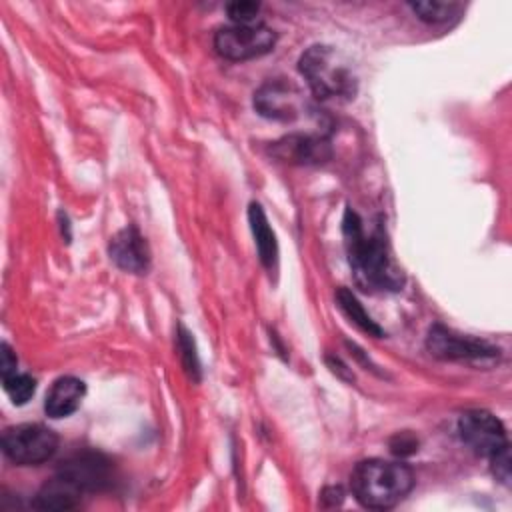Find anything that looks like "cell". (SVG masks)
I'll return each instance as SVG.
<instances>
[{
	"label": "cell",
	"mask_w": 512,
	"mask_h": 512,
	"mask_svg": "<svg viewBox=\"0 0 512 512\" xmlns=\"http://www.w3.org/2000/svg\"><path fill=\"white\" fill-rule=\"evenodd\" d=\"M248 222H250L254 242H256V250H258V256H260L262 264L266 268H272L276 264V256H278V244H276L274 230L270 228L268 218H266L260 204H256V202L250 204Z\"/></svg>",
	"instance_id": "14"
},
{
	"label": "cell",
	"mask_w": 512,
	"mask_h": 512,
	"mask_svg": "<svg viewBox=\"0 0 512 512\" xmlns=\"http://www.w3.org/2000/svg\"><path fill=\"white\" fill-rule=\"evenodd\" d=\"M254 108L272 120H296L310 108L304 94L290 82L270 80L254 94Z\"/></svg>",
	"instance_id": "7"
},
{
	"label": "cell",
	"mask_w": 512,
	"mask_h": 512,
	"mask_svg": "<svg viewBox=\"0 0 512 512\" xmlns=\"http://www.w3.org/2000/svg\"><path fill=\"white\" fill-rule=\"evenodd\" d=\"M2 380L10 378L12 374L18 372V358L14 356V352L10 350L8 344H2Z\"/></svg>",
	"instance_id": "22"
},
{
	"label": "cell",
	"mask_w": 512,
	"mask_h": 512,
	"mask_svg": "<svg viewBox=\"0 0 512 512\" xmlns=\"http://www.w3.org/2000/svg\"><path fill=\"white\" fill-rule=\"evenodd\" d=\"M412 12L428 22V24H444L458 16L462 6L458 2H442V0H426V2H412Z\"/></svg>",
	"instance_id": "16"
},
{
	"label": "cell",
	"mask_w": 512,
	"mask_h": 512,
	"mask_svg": "<svg viewBox=\"0 0 512 512\" xmlns=\"http://www.w3.org/2000/svg\"><path fill=\"white\" fill-rule=\"evenodd\" d=\"M336 302L340 306V310L346 314V318L350 322H354L360 330H364L370 336H384V330L372 320V316L364 310V306L358 302V298L354 296V292H350L348 288H338L336 292Z\"/></svg>",
	"instance_id": "15"
},
{
	"label": "cell",
	"mask_w": 512,
	"mask_h": 512,
	"mask_svg": "<svg viewBox=\"0 0 512 512\" xmlns=\"http://www.w3.org/2000/svg\"><path fill=\"white\" fill-rule=\"evenodd\" d=\"M228 10V16L232 20V24H238V26H256V24H262L260 22V10L262 6L258 2H232L226 6Z\"/></svg>",
	"instance_id": "18"
},
{
	"label": "cell",
	"mask_w": 512,
	"mask_h": 512,
	"mask_svg": "<svg viewBox=\"0 0 512 512\" xmlns=\"http://www.w3.org/2000/svg\"><path fill=\"white\" fill-rule=\"evenodd\" d=\"M458 432L462 442L478 456L492 458L496 452L508 446L506 430L502 422L486 410H468L458 420Z\"/></svg>",
	"instance_id": "6"
},
{
	"label": "cell",
	"mask_w": 512,
	"mask_h": 512,
	"mask_svg": "<svg viewBox=\"0 0 512 512\" xmlns=\"http://www.w3.org/2000/svg\"><path fill=\"white\" fill-rule=\"evenodd\" d=\"M272 154L290 164H318L330 158V146L320 136L290 134L272 144Z\"/></svg>",
	"instance_id": "10"
},
{
	"label": "cell",
	"mask_w": 512,
	"mask_h": 512,
	"mask_svg": "<svg viewBox=\"0 0 512 512\" xmlns=\"http://www.w3.org/2000/svg\"><path fill=\"white\" fill-rule=\"evenodd\" d=\"M58 474L72 480L82 492L102 490L112 482L110 462L96 452H82V454L70 456L60 464Z\"/></svg>",
	"instance_id": "9"
},
{
	"label": "cell",
	"mask_w": 512,
	"mask_h": 512,
	"mask_svg": "<svg viewBox=\"0 0 512 512\" xmlns=\"http://www.w3.org/2000/svg\"><path fill=\"white\" fill-rule=\"evenodd\" d=\"M86 394V386L80 378L74 376H60L52 382L46 400H44V412L50 418H66L78 410L82 404V398Z\"/></svg>",
	"instance_id": "12"
},
{
	"label": "cell",
	"mask_w": 512,
	"mask_h": 512,
	"mask_svg": "<svg viewBox=\"0 0 512 512\" xmlns=\"http://www.w3.org/2000/svg\"><path fill=\"white\" fill-rule=\"evenodd\" d=\"M276 44V34L264 24L256 26H226L214 36V48L228 60H250L268 54Z\"/></svg>",
	"instance_id": "5"
},
{
	"label": "cell",
	"mask_w": 512,
	"mask_h": 512,
	"mask_svg": "<svg viewBox=\"0 0 512 512\" xmlns=\"http://www.w3.org/2000/svg\"><path fill=\"white\" fill-rule=\"evenodd\" d=\"M300 74L320 100H350L356 94V76L346 58L332 46L316 44L300 56Z\"/></svg>",
	"instance_id": "3"
},
{
	"label": "cell",
	"mask_w": 512,
	"mask_h": 512,
	"mask_svg": "<svg viewBox=\"0 0 512 512\" xmlns=\"http://www.w3.org/2000/svg\"><path fill=\"white\" fill-rule=\"evenodd\" d=\"M416 446H418L416 438H414L412 434H408V432H400V434H396V436L392 438V442H390V450H392L396 456L412 454V452L416 450Z\"/></svg>",
	"instance_id": "21"
},
{
	"label": "cell",
	"mask_w": 512,
	"mask_h": 512,
	"mask_svg": "<svg viewBox=\"0 0 512 512\" xmlns=\"http://www.w3.org/2000/svg\"><path fill=\"white\" fill-rule=\"evenodd\" d=\"M414 486L412 470L398 460L368 458L350 474L354 498L372 510H388L406 498Z\"/></svg>",
	"instance_id": "2"
},
{
	"label": "cell",
	"mask_w": 512,
	"mask_h": 512,
	"mask_svg": "<svg viewBox=\"0 0 512 512\" xmlns=\"http://www.w3.org/2000/svg\"><path fill=\"white\" fill-rule=\"evenodd\" d=\"M342 232L350 268L362 288L398 290L402 286V274L396 268L380 230L366 234L360 216L352 208H346Z\"/></svg>",
	"instance_id": "1"
},
{
	"label": "cell",
	"mask_w": 512,
	"mask_h": 512,
	"mask_svg": "<svg viewBox=\"0 0 512 512\" xmlns=\"http://www.w3.org/2000/svg\"><path fill=\"white\" fill-rule=\"evenodd\" d=\"M110 258L126 272L142 274L148 270L150 252L136 228H124L110 242Z\"/></svg>",
	"instance_id": "11"
},
{
	"label": "cell",
	"mask_w": 512,
	"mask_h": 512,
	"mask_svg": "<svg viewBox=\"0 0 512 512\" xmlns=\"http://www.w3.org/2000/svg\"><path fill=\"white\" fill-rule=\"evenodd\" d=\"M180 350H182V356H184L186 370L198 372V360H196V354H194V340L190 338V334L182 326H180Z\"/></svg>",
	"instance_id": "20"
},
{
	"label": "cell",
	"mask_w": 512,
	"mask_h": 512,
	"mask_svg": "<svg viewBox=\"0 0 512 512\" xmlns=\"http://www.w3.org/2000/svg\"><path fill=\"white\" fill-rule=\"evenodd\" d=\"M488 460L492 464V472H494L496 480H500L504 486H510V446L502 448Z\"/></svg>",
	"instance_id": "19"
},
{
	"label": "cell",
	"mask_w": 512,
	"mask_h": 512,
	"mask_svg": "<svg viewBox=\"0 0 512 512\" xmlns=\"http://www.w3.org/2000/svg\"><path fill=\"white\" fill-rule=\"evenodd\" d=\"M82 490L62 474H56L36 494L34 506L40 510H70L80 504Z\"/></svg>",
	"instance_id": "13"
},
{
	"label": "cell",
	"mask_w": 512,
	"mask_h": 512,
	"mask_svg": "<svg viewBox=\"0 0 512 512\" xmlns=\"http://www.w3.org/2000/svg\"><path fill=\"white\" fill-rule=\"evenodd\" d=\"M2 450L18 466H36L58 450V436L42 424H18L4 432Z\"/></svg>",
	"instance_id": "4"
},
{
	"label": "cell",
	"mask_w": 512,
	"mask_h": 512,
	"mask_svg": "<svg viewBox=\"0 0 512 512\" xmlns=\"http://www.w3.org/2000/svg\"><path fill=\"white\" fill-rule=\"evenodd\" d=\"M2 384H4V390L10 396V400L18 406L26 404L36 392V380L32 376L20 374V372L12 374L10 378H4Z\"/></svg>",
	"instance_id": "17"
},
{
	"label": "cell",
	"mask_w": 512,
	"mask_h": 512,
	"mask_svg": "<svg viewBox=\"0 0 512 512\" xmlns=\"http://www.w3.org/2000/svg\"><path fill=\"white\" fill-rule=\"evenodd\" d=\"M426 346L432 356L442 360H482L492 358L496 352L490 344L464 334H456L440 324L430 328Z\"/></svg>",
	"instance_id": "8"
}]
</instances>
